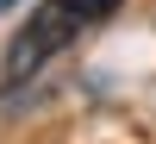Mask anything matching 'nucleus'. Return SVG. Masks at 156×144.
Listing matches in <instances>:
<instances>
[{
    "instance_id": "nucleus-2",
    "label": "nucleus",
    "mask_w": 156,
    "mask_h": 144,
    "mask_svg": "<svg viewBox=\"0 0 156 144\" xmlns=\"http://www.w3.org/2000/svg\"><path fill=\"white\" fill-rule=\"evenodd\" d=\"M75 6H81L87 25H94V19H106V13H119V0H75Z\"/></svg>"
},
{
    "instance_id": "nucleus-1",
    "label": "nucleus",
    "mask_w": 156,
    "mask_h": 144,
    "mask_svg": "<svg viewBox=\"0 0 156 144\" xmlns=\"http://www.w3.org/2000/svg\"><path fill=\"white\" fill-rule=\"evenodd\" d=\"M81 25H87V19H81L75 0H44V13H31V25H25V31L12 38V50H6V88H25L56 50L75 44Z\"/></svg>"
},
{
    "instance_id": "nucleus-3",
    "label": "nucleus",
    "mask_w": 156,
    "mask_h": 144,
    "mask_svg": "<svg viewBox=\"0 0 156 144\" xmlns=\"http://www.w3.org/2000/svg\"><path fill=\"white\" fill-rule=\"evenodd\" d=\"M6 6H19V0H0V13H6Z\"/></svg>"
}]
</instances>
